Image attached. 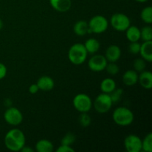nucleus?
<instances>
[{
  "label": "nucleus",
  "instance_id": "13",
  "mask_svg": "<svg viewBox=\"0 0 152 152\" xmlns=\"http://www.w3.org/2000/svg\"><path fill=\"white\" fill-rule=\"evenodd\" d=\"M39 89L43 91H49L54 88L55 83L53 79L49 76H42L37 82Z\"/></svg>",
  "mask_w": 152,
  "mask_h": 152
},
{
  "label": "nucleus",
  "instance_id": "11",
  "mask_svg": "<svg viewBox=\"0 0 152 152\" xmlns=\"http://www.w3.org/2000/svg\"><path fill=\"white\" fill-rule=\"evenodd\" d=\"M122 55L121 49L116 45H112L108 47L105 50V58L108 62H117L120 59Z\"/></svg>",
  "mask_w": 152,
  "mask_h": 152
},
{
  "label": "nucleus",
  "instance_id": "34",
  "mask_svg": "<svg viewBox=\"0 0 152 152\" xmlns=\"http://www.w3.org/2000/svg\"><path fill=\"white\" fill-rule=\"evenodd\" d=\"M20 151H22V152H34V149L33 148H31L30 146H26V145H24L23 147H22V148L21 149Z\"/></svg>",
  "mask_w": 152,
  "mask_h": 152
},
{
  "label": "nucleus",
  "instance_id": "31",
  "mask_svg": "<svg viewBox=\"0 0 152 152\" xmlns=\"http://www.w3.org/2000/svg\"><path fill=\"white\" fill-rule=\"evenodd\" d=\"M56 152H74L75 150L71 145H60L56 150Z\"/></svg>",
  "mask_w": 152,
  "mask_h": 152
},
{
  "label": "nucleus",
  "instance_id": "8",
  "mask_svg": "<svg viewBox=\"0 0 152 152\" xmlns=\"http://www.w3.org/2000/svg\"><path fill=\"white\" fill-rule=\"evenodd\" d=\"M4 120L10 126H17L23 121V114L17 108L9 107L4 113Z\"/></svg>",
  "mask_w": 152,
  "mask_h": 152
},
{
  "label": "nucleus",
  "instance_id": "3",
  "mask_svg": "<svg viewBox=\"0 0 152 152\" xmlns=\"http://www.w3.org/2000/svg\"><path fill=\"white\" fill-rule=\"evenodd\" d=\"M88 52L83 43H75L68 50V59L75 65H80L87 59Z\"/></svg>",
  "mask_w": 152,
  "mask_h": 152
},
{
  "label": "nucleus",
  "instance_id": "21",
  "mask_svg": "<svg viewBox=\"0 0 152 152\" xmlns=\"http://www.w3.org/2000/svg\"><path fill=\"white\" fill-rule=\"evenodd\" d=\"M84 46L87 50L88 53L94 54L100 48V43L97 39L94 38H90L86 41Z\"/></svg>",
  "mask_w": 152,
  "mask_h": 152
},
{
  "label": "nucleus",
  "instance_id": "36",
  "mask_svg": "<svg viewBox=\"0 0 152 152\" xmlns=\"http://www.w3.org/2000/svg\"><path fill=\"white\" fill-rule=\"evenodd\" d=\"M3 26H4V23H3V21L0 19V30L2 29Z\"/></svg>",
  "mask_w": 152,
  "mask_h": 152
},
{
  "label": "nucleus",
  "instance_id": "9",
  "mask_svg": "<svg viewBox=\"0 0 152 152\" xmlns=\"http://www.w3.org/2000/svg\"><path fill=\"white\" fill-rule=\"evenodd\" d=\"M108 61L102 54H94L88 62V66L94 72H101L105 69Z\"/></svg>",
  "mask_w": 152,
  "mask_h": 152
},
{
  "label": "nucleus",
  "instance_id": "29",
  "mask_svg": "<svg viewBox=\"0 0 152 152\" xmlns=\"http://www.w3.org/2000/svg\"><path fill=\"white\" fill-rule=\"evenodd\" d=\"M76 141V136L74 134L69 132L67 133L63 137L61 140V145H71L75 142Z\"/></svg>",
  "mask_w": 152,
  "mask_h": 152
},
{
  "label": "nucleus",
  "instance_id": "16",
  "mask_svg": "<svg viewBox=\"0 0 152 152\" xmlns=\"http://www.w3.org/2000/svg\"><path fill=\"white\" fill-rule=\"evenodd\" d=\"M140 53L141 57L145 59L147 62L152 61V41H145L141 44Z\"/></svg>",
  "mask_w": 152,
  "mask_h": 152
},
{
  "label": "nucleus",
  "instance_id": "18",
  "mask_svg": "<svg viewBox=\"0 0 152 152\" xmlns=\"http://www.w3.org/2000/svg\"><path fill=\"white\" fill-rule=\"evenodd\" d=\"M126 37L130 42L140 39V29L135 25H130L126 31Z\"/></svg>",
  "mask_w": 152,
  "mask_h": 152
},
{
  "label": "nucleus",
  "instance_id": "24",
  "mask_svg": "<svg viewBox=\"0 0 152 152\" xmlns=\"http://www.w3.org/2000/svg\"><path fill=\"white\" fill-rule=\"evenodd\" d=\"M142 151L152 152V133L150 132L142 140Z\"/></svg>",
  "mask_w": 152,
  "mask_h": 152
},
{
  "label": "nucleus",
  "instance_id": "1",
  "mask_svg": "<svg viewBox=\"0 0 152 152\" xmlns=\"http://www.w3.org/2000/svg\"><path fill=\"white\" fill-rule=\"evenodd\" d=\"M25 134L19 129H10L4 138V145L11 151H20L25 145Z\"/></svg>",
  "mask_w": 152,
  "mask_h": 152
},
{
  "label": "nucleus",
  "instance_id": "19",
  "mask_svg": "<svg viewBox=\"0 0 152 152\" xmlns=\"http://www.w3.org/2000/svg\"><path fill=\"white\" fill-rule=\"evenodd\" d=\"M53 143L50 140L42 139L37 141L35 145V150L37 152H52L53 151Z\"/></svg>",
  "mask_w": 152,
  "mask_h": 152
},
{
  "label": "nucleus",
  "instance_id": "15",
  "mask_svg": "<svg viewBox=\"0 0 152 152\" xmlns=\"http://www.w3.org/2000/svg\"><path fill=\"white\" fill-rule=\"evenodd\" d=\"M138 72L134 70H128L123 74L122 80L126 86H133L138 83Z\"/></svg>",
  "mask_w": 152,
  "mask_h": 152
},
{
  "label": "nucleus",
  "instance_id": "33",
  "mask_svg": "<svg viewBox=\"0 0 152 152\" xmlns=\"http://www.w3.org/2000/svg\"><path fill=\"white\" fill-rule=\"evenodd\" d=\"M28 91H29L30 94H36L39 91V87L37 85V83H35V84H32L30 86Z\"/></svg>",
  "mask_w": 152,
  "mask_h": 152
},
{
  "label": "nucleus",
  "instance_id": "5",
  "mask_svg": "<svg viewBox=\"0 0 152 152\" xmlns=\"http://www.w3.org/2000/svg\"><path fill=\"white\" fill-rule=\"evenodd\" d=\"M113 105L109 94L101 93L95 98L93 106L95 111L99 114H105L111 110Z\"/></svg>",
  "mask_w": 152,
  "mask_h": 152
},
{
  "label": "nucleus",
  "instance_id": "32",
  "mask_svg": "<svg viewBox=\"0 0 152 152\" xmlns=\"http://www.w3.org/2000/svg\"><path fill=\"white\" fill-rule=\"evenodd\" d=\"M7 73V67L4 65L3 63L0 62V80L4 79L6 77Z\"/></svg>",
  "mask_w": 152,
  "mask_h": 152
},
{
  "label": "nucleus",
  "instance_id": "25",
  "mask_svg": "<svg viewBox=\"0 0 152 152\" xmlns=\"http://www.w3.org/2000/svg\"><path fill=\"white\" fill-rule=\"evenodd\" d=\"M146 61L144 59H142V57L137 58L133 62L134 70L139 73L145 71V68H146Z\"/></svg>",
  "mask_w": 152,
  "mask_h": 152
},
{
  "label": "nucleus",
  "instance_id": "22",
  "mask_svg": "<svg viewBox=\"0 0 152 152\" xmlns=\"http://www.w3.org/2000/svg\"><path fill=\"white\" fill-rule=\"evenodd\" d=\"M141 19L147 25H151L152 23V7L151 6H147L144 7L140 13Z\"/></svg>",
  "mask_w": 152,
  "mask_h": 152
},
{
  "label": "nucleus",
  "instance_id": "17",
  "mask_svg": "<svg viewBox=\"0 0 152 152\" xmlns=\"http://www.w3.org/2000/svg\"><path fill=\"white\" fill-rule=\"evenodd\" d=\"M88 23L86 20L77 21L73 27L74 33L79 37H83L88 34Z\"/></svg>",
  "mask_w": 152,
  "mask_h": 152
},
{
  "label": "nucleus",
  "instance_id": "35",
  "mask_svg": "<svg viewBox=\"0 0 152 152\" xmlns=\"http://www.w3.org/2000/svg\"><path fill=\"white\" fill-rule=\"evenodd\" d=\"M135 1H137V2H140V3H144V2H146V1H148V0H134Z\"/></svg>",
  "mask_w": 152,
  "mask_h": 152
},
{
  "label": "nucleus",
  "instance_id": "20",
  "mask_svg": "<svg viewBox=\"0 0 152 152\" xmlns=\"http://www.w3.org/2000/svg\"><path fill=\"white\" fill-rule=\"evenodd\" d=\"M117 88L116 82L111 78H105L100 83V90L102 93L110 94Z\"/></svg>",
  "mask_w": 152,
  "mask_h": 152
},
{
  "label": "nucleus",
  "instance_id": "28",
  "mask_svg": "<svg viewBox=\"0 0 152 152\" xmlns=\"http://www.w3.org/2000/svg\"><path fill=\"white\" fill-rule=\"evenodd\" d=\"M107 73L111 76H115L120 72V67L116 62H108L107 63L105 69Z\"/></svg>",
  "mask_w": 152,
  "mask_h": 152
},
{
  "label": "nucleus",
  "instance_id": "2",
  "mask_svg": "<svg viewBox=\"0 0 152 152\" xmlns=\"http://www.w3.org/2000/svg\"><path fill=\"white\" fill-rule=\"evenodd\" d=\"M112 118L117 126L125 127L132 124L134 120V114L129 108L120 106L113 111Z\"/></svg>",
  "mask_w": 152,
  "mask_h": 152
},
{
  "label": "nucleus",
  "instance_id": "23",
  "mask_svg": "<svg viewBox=\"0 0 152 152\" xmlns=\"http://www.w3.org/2000/svg\"><path fill=\"white\" fill-rule=\"evenodd\" d=\"M140 39L142 41H152V28L148 25L140 29Z\"/></svg>",
  "mask_w": 152,
  "mask_h": 152
},
{
  "label": "nucleus",
  "instance_id": "30",
  "mask_svg": "<svg viewBox=\"0 0 152 152\" xmlns=\"http://www.w3.org/2000/svg\"><path fill=\"white\" fill-rule=\"evenodd\" d=\"M140 47H141V44L138 42H132L129 44V51L132 54L136 55L140 53Z\"/></svg>",
  "mask_w": 152,
  "mask_h": 152
},
{
  "label": "nucleus",
  "instance_id": "10",
  "mask_svg": "<svg viewBox=\"0 0 152 152\" xmlns=\"http://www.w3.org/2000/svg\"><path fill=\"white\" fill-rule=\"evenodd\" d=\"M124 146L128 152L142 151V140L136 134H129L124 140Z\"/></svg>",
  "mask_w": 152,
  "mask_h": 152
},
{
  "label": "nucleus",
  "instance_id": "27",
  "mask_svg": "<svg viewBox=\"0 0 152 152\" xmlns=\"http://www.w3.org/2000/svg\"><path fill=\"white\" fill-rule=\"evenodd\" d=\"M123 94V90L122 88H116L111 93L109 94L111 99L112 100L113 104L118 103L121 100L122 96Z\"/></svg>",
  "mask_w": 152,
  "mask_h": 152
},
{
  "label": "nucleus",
  "instance_id": "6",
  "mask_svg": "<svg viewBox=\"0 0 152 152\" xmlns=\"http://www.w3.org/2000/svg\"><path fill=\"white\" fill-rule=\"evenodd\" d=\"M73 105L80 113L88 112L93 106L92 99L86 94H78L73 99Z\"/></svg>",
  "mask_w": 152,
  "mask_h": 152
},
{
  "label": "nucleus",
  "instance_id": "7",
  "mask_svg": "<svg viewBox=\"0 0 152 152\" xmlns=\"http://www.w3.org/2000/svg\"><path fill=\"white\" fill-rule=\"evenodd\" d=\"M111 27L119 32L126 31L131 25V20L129 16L123 13H116L110 19Z\"/></svg>",
  "mask_w": 152,
  "mask_h": 152
},
{
  "label": "nucleus",
  "instance_id": "4",
  "mask_svg": "<svg viewBox=\"0 0 152 152\" xmlns=\"http://www.w3.org/2000/svg\"><path fill=\"white\" fill-rule=\"evenodd\" d=\"M88 34H100L107 31L109 25L108 19L102 15L94 16L89 20Z\"/></svg>",
  "mask_w": 152,
  "mask_h": 152
},
{
  "label": "nucleus",
  "instance_id": "12",
  "mask_svg": "<svg viewBox=\"0 0 152 152\" xmlns=\"http://www.w3.org/2000/svg\"><path fill=\"white\" fill-rule=\"evenodd\" d=\"M49 3L55 10L60 13L68 12L72 5L71 0H49Z\"/></svg>",
  "mask_w": 152,
  "mask_h": 152
},
{
  "label": "nucleus",
  "instance_id": "14",
  "mask_svg": "<svg viewBox=\"0 0 152 152\" xmlns=\"http://www.w3.org/2000/svg\"><path fill=\"white\" fill-rule=\"evenodd\" d=\"M138 83L146 90L152 88V73L148 71H143L138 76Z\"/></svg>",
  "mask_w": 152,
  "mask_h": 152
},
{
  "label": "nucleus",
  "instance_id": "26",
  "mask_svg": "<svg viewBox=\"0 0 152 152\" xmlns=\"http://www.w3.org/2000/svg\"><path fill=\"white\" fill-rule=\"evenodd\" d=\"M79 123L82 127H88L91 123V118L90 115L88 114V112L86 113H81V114L79 117Z\"/></svg>",
  "mask_w": 152,
  "mask_h": 152
}]
</instances>
